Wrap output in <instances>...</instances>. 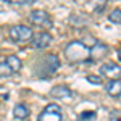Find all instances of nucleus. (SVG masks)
I'll return each instance as SVG.
<instances>
[{
    "mask_svg": "<svg viewBox=\"0 0 121 121\" xmlns=\"http://www.w3.org/2000/svg\"><path fill=\"white\" fill-rule=\"evenodd\" d=\"M65 56L71 63H92L91 47H87L82 40L69 42L65 47Z\"/></svg>",
    "mask_w": 121,
    "mask_h": 121,
    "instance_id": "f257e3e1",
    "label": "nucleus"
},
{
    "mask_svg": "<svg viewBox=\"0 0 121 121\" xmlns=\"http://www.w3.org/2000/svg\"><path fill=\"white\" fill-rule=\"evenodd\" d=\"M19 69H21V60L15 55H8L3 61H0V78H8L18 73Z\"/></svg>",
    "mask_w": 121,
    "mask_h": 121,
    "instance_id": "f03ea898",
    "label": "nucleus"
},
{
    "mask_svg": "<svg viewBox=\"0 0 121 121\" xmlns=\"http://www.w3.org/2000/svg\"><path fill=\"white\" fill-rule=\"evenodd\" d=\"M10 37L13 42H18V44H24V42H29L32 40L34 34H32V29L29 26H24V24H16L13 26L11 31H10Z\"/></svg>",
    "mask_w": 121,
    "mask_h": 121,
    "instance_id": "7ed1b4c3",
    "label": "nucleus"
},
{
    "mask_svg": "<svg viewBox=\"0 0 121 121\" xmlns=\"http://www.w3.org/2000/svg\"><path fill=\"white\" fill-rule=\"evenodd\" d=\"M37 121H61V108L56 103H50L42 110Z\"/></svg>",
    "mask_w": 121,
    "mask_h": 121,
    "instance_id": "20e7f679",
    "label": "nucleus"
},
{
    "mask_svg": "<svg viewBox=\"0 0 121 121\" xmlns=\"http://www.w3.org/2000/svg\"><path fill=\"white\" fill-rule=\"evenodd\" d=\"M29 19H31L32 23L39 24V26L52 28V18H50V15L47 13L45 10H34V11L29 15Z\"/></svg>",
    "mask_w": 121,
    "mask_h": 121,
    "instance_id": "39448f33",
    "label": "nucleus"
},
{
    "mask_svg": "<svg viewBox=\"0 0 121 121\" xmlns=\"http://www.w3.org/2000/svg\"><path fill=\"white\" fill-rule=\"evenodd\" d=\"M100 73L107 78H110V81H115V79L121 78V66L116 63H105L100 68Z\"/></svg>",
    "mask_w": 121,
    "mask_h": 121,
    "instance_id": "423d86ee",
    "label": "nucleus"
},
{
    "mask_svg": "<svg viewBox=\"0 0 121 121\" xmlns=\"http://www.w3.org/2000/svg\"><path fill=\"white\" fill-rule=\"evenodd\" d=\"M50 42H52V36H50L48 32H39V34H36V36L32 37V40H31L32 47L37 48V50H42V48L48 47Z\"/></svg>",
    "mask_w": 121,
    "mask_h": 121,
    "instance_id": "0eeeda50",
    "label": "nucleus"
},
{
    "mask_svg": "<svg viewBox=\"0 0 121 121\" xmlns=\"http://www.w3.org/2000/svg\"><path fill=\"white\" fill-rule=\"evenodd\" d=\"M108 53V47L105 44H100V42H95L92 47H91V58H92V63L100 60Z\"/></svg>",
    "mask_w": 121,
    "mask_h": 121,
    "instance_id": "6e6552de",
    "label": "nucleus"
},
{
    "mask_svg": "<svg viewBox=\"0 0 121 121\" xmlns=\"http://www.w3.org/2000/svg\"><path fill=\"white\" fill-rule=\"evenodd\" d=\"M105 91L108 95L112 97H120L121 95V81L120 79H115V81H108L105 86Z\"/></svg>",
    "mask_w": 121,
    "mask_h": 121,
    "instance_id": "1a4fd4ad",
    "label": "nucleus"
},
{
    "mask_svg": "<svg viewBox=\"0 0 121 121\" xmlns=\"http://www.w3.org/2000/svg\"><path fill=\"white\" fill-rule=\"evenodd\" d=\"M50 95L55 97V99H68V97L73 95V92L68 87H65V86H56V87H53L50 91Z\"/></svg>",
    "mask_w": 121,
    "mask_h": 121,
    "instance_id": "9d476101",
    "label": "nucleus"
},
{
    "mask_svg": "<svg viewBox=\"0 0 121 121\" xmlns=\"http://www.w3.org/2000/svg\"><path fill=\"white\" fill-rule=\"evenodd\" d=\"M13 116L16 120H26V118H29V108L26 105H16L13 108Z\"/></svg>",
    "mask_w": 121,
    "mask_h": 121,
    "instance_id": "9b49d317",
    "label": "nucleus"
},
{
    "mask_svg": "<svg viewBox=\"0 0 121 121\" xmlns=\"http://www.w3.org/2000/svg\"><path fill=\"white\" fill-rule=\"evenodd\" d=\"M95 112H82L78 115V121H91V120H95Z\"/></svg>",
    "mask_w": 121,
    "mask_h": 121,
    "instance_id": "f8f14e48",
    "label": "nucleus"
},
{
    "mask_svg": "<svg viewBox=\"0 0 121 121\" xmlns=\"http://www.w3.org/2000/svg\"><path fill=\"white\" fill-rule=\"evenodd\" d=\"M108 19L112 23H115V24H121V10H113L108 15Z\"/></svg>",
    "mask_w": 121,
    "mask_h": 121,
    "instance_id": "ddd939ff",
    "label": "nucleus"
},
{
    "mask_svg": "<svg viewBox=\"0 0 121 121\" xmlns=\"http://www.w3.org/2000/svg\"><path fill=\"white\" fill-rule=\"evenodd\" d=\"M7 3H13V5H28V3H34L37 0H3Z\"/></svg>",
    "mask_w": 121,
    "mask_h": 121,
    "instance_id": "4468645a",
    "label": "nucleus"
},
{
    "mask_svg": "<svg viewBox=\"0 0 121 121\" xmlns=\"http://www.w3.org/2000/svg\"><path fill=\"white\" fill-rule=\"evenodd\" d=\"M89 82H94V84H100L102 82V78H99V76H87L86 78Z\"/></svg>",
    "mask_w": 121,
    "mask_h": 121,
    "instance_id": "2eb2a0df",
    "label": "nucleus"
},
{
    "mask_svg": "<svg viewBox=\"0 0 121 121\" xmlns=\"http://www.w3.org/2000/svg\"><path fill=\"white\" fill-rule=\"evenodd\" d=\"M118 58H120V61H121V48L118 50Z\"/></svg>",
    "mask_w": 121,
    "mask_h": 121,
    "instance_id": "dca6fc26",
    "label": "nucleus"
}]
</instances>
